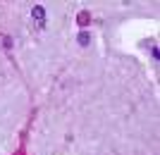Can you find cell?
I'll return each mask as SVG.
<instances>
[{
  "label": "cell",
  "instance_id": "cell-1",
  "mask_svg": "<svg viewBox=\"0 0 160 155\" xmlns=\"http://www.w3.org/2000/svg\"><path fill=\"white\" fill-rule=\"evenodd\" d=\"M31 17H33V19H38L41 24H43V19H46V7H43V5H36L31 10Z\"/></svg>",
  "mask_w": 160,
  "mask_h": 155
},
{
  "label": "cell",
  "instance_id": "cell-2",
  "mask_svg": "<svg viewBox=\"0 0 160 155\" xmlns=\"http://www.w3.org/2000/svg\"><path fill=\"white\" fill-rule=\"evenodd\" d=\"M77 41H79V46H88V43H91V34H88V31H81V34L77 36Z\"/></svg>",
  "mask_w": 160,
  "mask_h": 155
}]
</instances>
